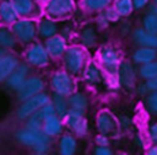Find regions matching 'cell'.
<instances>
[{
  "mask_svg": "<svg viewBox=\"0 0 157 155\" xmlns=\"http://www.w3.org/2000/svg\"><path fill=\"white\" fill-rule=\"evenodd\" d=\"M63 60L66 71L71 75H76L81 73L87 64V53L81 46H71L65 49L63 54Z\"/></svg>",
  "mask_w": 157,
  "mask_h": 155,
  "instance_id": "cell-1",
  "label": "cell"
},
{
  "mask_svg": "<svg viewBox=\"0 0 157 155\" xmlns=\"http://www.w3.org/2000/svg\"><path fill=\"white\" fill-rule=\"evenodd\" d=\"M98 62L107 73V75H117V70L121 59L119 52L114 47L105 46L102 47L98 52Z\"/></svg>",
  "mask_w": 157,
  "mask_h": 155,
  "instance_id": "cell-2",
  "label": "cell"
},
{
  "mask_svg": "<svg viewBox=\"0 0 157 155\" xmlns=\"http://www.w3.org/2000/svg\"><path fill=\"white\" fill-rule=\"evenodd\" d=\"M75 0H48L45 12L50 18L60 20L70 16L75 10Z\"/></svg>",
  "mask_w": 157,
  "mask_h": 155,
  "instance_id": "cell-3",
  "label": "cell"
},
{
  "mask_svg": "<svg viewBox=\"0 0 157 155\" xmlns=\"http://www.w3.org/2000/svg\"><path fill=\"white\" fill-rule=\"evenodd\" d=\"M52 89L55 93L63 95V96H69L75 91V81L71 76L70 73L65 70H59L56 71L50 80Z\"/></svg>",
  "mask_w": 157,
  "mask_h": 155,
  "instance_id": "cell-4",
  "label": "cell"
},
{
  "mask_svg": "<svg viewBox=\"0 0 157 155\" xmlns=\"http://www.w3.org/2000/svg\"><path fill=\"white\" fill-rule=\"evenodd\" d=\"M65 124L70 130H72L78 137H85L88 132V123L86 117L83 116V112L76 111L72 108H69L66 114L64 116Z\"/></svg>",
  "mask_w": 157,
  "mask_h": 155,
  "instance_id": "cell-5",
  "label": "cell"
},
{
  "mask_svg": "<svg viewBox=\"0 0 157 155\" xmlns=\"http://www.w3.org/2000/svg\"><path fill=\"white\" fill-rule=\"evenodd\" d=\"M96 127L101 134L105 135H115L120 129L118 118L108 109H103L97 114Z\"/></svg>",
  "mask_w": 157,
  "mask_h": 155,
  "instance_id": "cell-6",
  "label": "cell"
},
{
  "mask_svg": "<svg viewBox=\"0 0 157 155\" xmlns=\"http://www.w3.org/2000/svg\"><path fill=\"white\" fill-rule=\"evenodd\" d=\"M48 102H50V98L44 92H39V93H37L34 96H31V97L23 100V103L20 106V108L17 111V116L21 119H26L32 113L38 111L40 107H43Z\"/></svg>",
  "mask_w": 157,
  "mask_h": 155,
  "instance_id": "cell-7",
  "label": "cell"
},
{
  "mask_svg": "<svg viewBox=\"0 0 157 155\" xmlns=\"http://www.w3.org/2000/svg\"><path fill=\"white\" fill-rule=\"evenodd\" d=\"M117 76L119 85L123 86L124 89L131 90L135 89L136 85V71L134 68V64L129 60H123L120 62L118 70H117Z\"/></svg>",
  "mask_w": 157,
  "mask_h": 155,
  "instance_id": "cell-8",
  "label": "cell"
},
{
  "mask_svg": "<svg viewBox=\"0 0 157 155\" xmlns=\"http://www.w3.org/2000/svg\"><path fill=\"white\" fill-rule=\"evenodd\" d=\"M12 31L16 37L22 42H31L37 34V26L32 20L22 18L13 22Z\"/></svg>",
  "mask_w": 157,
  "mask_h": 155,
  "instance_id": "cell-9",
  "label": "cell"
},
{
  "mask_svg": "<svg viewBox=\"0 0 157 155\" xmlns=\"http://www.w3.org/2000/svg\"><path fill=\"white\" fill-rule=\"evenodd\" d=\"M17 139L23 145H27L31 148H33L34 145H37L39 143L50 141V138L48 135H45L42 129H31V128L20 130L17 133Z\"/></svg>",
  "mask_w": 157,
  "mask_h": 155,
  "instance_id": "cell-10",
  "label": "cell"
},
{
  "mask_svg": "<svg viewBox=\"0 0 157 155\" xmlns=\"http://www.w3.org/2000/svg\"><path fill=\"white\" fill-rule=\"evenodd\" d=\"M44 89V82L40 78L33 76L29 79H26L22 85L17 89V96L20 100H26L31 96H34L39 92H42Z\"/></svg>",
  "mask_w": 157,
  "mask_h": 155,
  "instance_id": "cell-11",
  "label": "cell"
},
{
  "mask_svg": "<svg viewBox=\"0 0 157 155\" xmlns=\"http://www.w3.org/2000/svg\"><path fill=\"white\" fill-rule=\"evenodd\" d=\"M44 48L49 55V58H60L63 57L65 49L67 48L66 39L61 34H53L45 39Z\"/></svg>",
  "mask_w": 157,
  "mask_h": 155,
  "instance_id": "cell-12",
  "label": "cell"
},
{
  "mask_svg": "<svg viewBox=\"0 0 157 155\" xmlns=\"http://www.w3.org/2000/svg\"><path fill=\"white\" fill-rule=\"evenodd\" d=\"M52 114H55V111H54V107H53L52 102H48L43 107H40L38 111H36L34 113H32L28 117L27 128H31V129H42V125H43L44 119L47 117L52 116Z\"/></svg>",
  "mask_w": 157,
  "mask_h": 155,
  "instance_id": "cell-13",
  "label": "cell"
},
{
  "mask_svg": "<svg viewBox=\"0 0 157 155\" xmlns=\"http://www.w3.org/2000/svg\"><path fill=\"white\" fill-rule=\"evenodd\" d=\"M27 60L34 66H45L49 63V55L43 44L36 43L27 50Z\"/></svg>",
  "mask_w": 157,
  "mask_h": 155,
  "instance_id": "cell-14",
  "label": "cell"
},
{
  "mask_svg": "<svg viewBox=\"0 0 157 155\" xmlns=\"http://www.w3.org/2000/svg\"><path fill=\"white\" fill-rule=\"evenodd\" d=\"M132 39H134L135 44H137L139 47L157 48V34L156 33L146 32L142 27L134 30V32H132Z\"/></svg>",
  "mask_w": 157,
  "mask_h": 155,
  "instance_id": "cell-15",
  "label": "cell"
},
{
  "mask_svg": "<svg viewBox=\"0 0 157 155\" xmlns=\"http://www.w3.org/2000/svg\"><path fill=\"white\" fill-rule=\"evenodd\" d=\"M42 130L49 138L59 135L63 132V122H61V118L59 116H56V114H52V116L47 117L44 119V122H43Z\"/></svg>",
  "mask_w": 157,
  "mask_h": 155,
  "instance_id": "cell-16",
  "label": "cell"
},
{
  "mask_svg": "<svg viewBox=\"0 0 157 155\" xmlns=\"http://www.w3.org/2000/svg\"><path fill=\"white\" fill-rule=\"evenodd\" d=\"M27 74H28V66L26 64H17V66L7 76V85L11 89L17 90L22 85V82L26 80Z\"/></svg>",
  "mask_w": 157,
  "mask_h": 155,
  "instance_id": "cell-17",
  "label": "cell"
},
{
  "mask_svg": "<svg viewBox=\"0 0 157 155\" xmlns=\"http://www.w3.org/2000/svg\"><path fill=\"white\" fill-rule=\"evenodd\" d=\"M157 59V48L151 47H139L132 53V62L134 64H145Z\"/></svg>",
  "mask_w": 157,
  "mask_h": 155,
  "instance_id": "cell-18",
  "label": "cell"
},
{
  "mask_svg": "<svg viewBox=\"0 0 157 155\" xmlns=\"http://www.w3.org/2000/svg\"><path fill=\"white\" fill-rule=\"evenodd\" d=\"M83 80L90 85H97L102 81V70L96 63H88L83 68Z\"/></svg>",
  "mask_w": 157,
  "mask_h": 155,
  "instance_id": "cell-19",
  "label": "cell"
},
{
  "mask_svg": "<svg viewBox=\"0 0 157 155\" xmlns=\"http://www.w3.org/2000/svg\"><path fill=\"white\" fill-rule=\"evenodd\" d=\"M67 103H69V108L85 112L88 107V98L83 92L74 91L71 95L67 96Z\"/></svg>",
  "mask_w": 157,
  "mask_h": 155,
  "instance_id": "cell-20",
  "label": "cell"
},
{
  "mask_svg": "<svg viewBox=\"0 0 157 155\" xmlns=\"http://www.w3.org/2000/svg\"><path fill=\"white\" fill-rule=\"evenodd\" d=\"M17 64H18L17 58L10 54H5L0 59V81L5 80L12 73V70L17 66Z\"/></svg>",
  "mask_w": 157,
  "mask_h": 155,
  "instance_id": "cell-21",
  "label": "cell"
},
{
  "mask_svg": "<svg viewBox=\"0 0 157 155\" xmlns=\"http://www.w3.org/2000/svg\"><path fill=\"white\" fill-rule=\"evenodd\" d=\"M97 32L93 27L87 26L80 33V43L83 48H94L97 46Z\"/></svg>",
  "mask_w": 157,
  "mask_h": 155,
  "instance_id": "cell-22",
  "label": "cell"
},
{
  "mask_svg": "<svg viewBox=\"0 0 157 155\" xmlns=\"http://www.w3.org/2000/svg\"><path fill=\"white\" fill-rule=\"evenodd\" d=\"M18 15L11 1H2L0 4V20L4 23H13Z\"/></svg>",
  "mask_w": 157,
  "mask_h": 155,
  "instance_id": "cell-23",
  "label": "cell"
},
{
  "mask_svg": "<svg viewBox=\"0 0 157 155\" xmlns=\"http://www.w3.org/2000/svg\"><path fill=\"white\" fill-rule=\"evenodd\" d=\"M11 2L18 16H31L36 11L34 0H12Z\"/></svg>",
  "mask_w": 157,
  "mask_h": 155,
  "instance_id": "cell-24",
  "label": "cell"
},
{
  "mask_svg": "<svg viewBox=\"0 0 157 155\" xmlns=\"http://www.w3.org/2000/svg\"><path fill=\"white\" fill-rule=\"evenodd\" d=\"M113 0H81V6L87 12H101L108 6H110Z\"/></svg>",
  "mask_w": 157,
  "mask_h": 155,
  "instance_id": "cell-25",
  "label": "cell"
},
{
  "mask_svg": "<svg viewBox=\"0 0 157 155\" xmlns=\"http://www.w3.org/2000/svg\"><path fill=\"white\" fill-rule=\"evenodd\" d=\"M76 148H77V143L72 135L65 134L61 137L59 141V151L61 155H74Z\"/></svg>",
  "mask_w": 157,
  "mask_h": 155,
  "instance_id": "cell-26",
  "label": "cell"
},
{
  "mask_svg": "<svg viewBox=\"0 0 157 155\" xmlns=\"http://www.w3.org/2000/svg\"><path fill=\"white\" fill-rule=\"evenodd\" d=\"M52 105L54 107L55 114L59 116L60 118H64V116L66 114L67 109H69V103H67V97L59 95V93H54L53 100H52Z\"/></svg>",
  "mask_w": 157,
  "mask_h": 155,
  "instance_id": "cell-27",
  "label": "cell"
},
{
  "mask_svg": "<svg viewBox=\"0 0 157 155\" xmlns=\"http://www.w3.org/2000/svg\"><path fill=\"white\" fill-rule=\"evenodd\" d=\"M56 31H58V26L52 18H43L38 25V32L43 38H48L55 34Z\"/></svg>",
  "mask_w": 157,
  "mask_h": 155,
  "instance_id": "cell-28",
  "label": "cell"
},
{
  "mask_svg": "<svg viewBox=\"0 0 157 155\" xmlns=\"http://www.w3.org/2000/svg\"><path fill=\"white\" fill-rule=\"evenodd\" d=\"M112 2H113V7L115 9V11L119 14L120 17H128L135 10L132 0H114Z\"/></svg>",
  "mask_w": 157,
  "mask_h": 155,
  "instance_id": "cell-29",
  "label": "cell"
},
{
  "mask_svg": "<svg viewBox=\"0 0 157 155\" xmlns=\"http://www.w3.org/2000/svg\"><path fill=\"white\" fill-rule=\"evenodd\" d=\"M139 75L144 80H148V79L157 76V60L155 59L152 62L141 64L139 68Z\"/></svg>",
  "mask_w": 157,
  "mask_h": 155,
  "instance_id": "cell-30",
  "label": "cell"
},
{
  "mask_svg": "<svg viewBox=\"0 0 157 155\" xmlns=\"http://www.w3.org/2000/svg\"><path fill=\"white\" fill-rule=\"evenodd\" d=\"M142 28L146 32L157 34V14L148 11V14H146L142 18Z\"/></svg>",
  "mask_w": 157,
  "mask_h": 155,
  "instance_id": "cell-31",
  "label": "cell"
},
{
  "mask_svg": "<svg viewBox=\"0 0 157 155\" xmlns=\"http://www.w3.org/2000/svg\"><path fill=\"white\" fill-rule=\"evenodd\" d=\"M0 46L5 48H10L15 46V37L7 30H0Z\"/></svg>",
  "mask_w": 157,
  "mask_h": 155,
  "instance_id": "cell-32",
  "label": "cell"
},
{
  "mask_svg": "<svg viewBox=\"0 0 157 155\" xmlns=\"http://www.w3.org/2000/svg\"><path fill=\"white\" fill-rule=\"evenodd\" d=\"M146 107L151 113L157 114V91H150L146 95Z\"/></svg>",
  "mask_w": 157,
  "mask_h": 155,
  "instance_id": "cell-33",
  "label": "cell"
},
{
  "mask_svg": "<svg viewBox=\"0 0 157 155\" xmlns=\"http://www.w3.org/2000/svg\"><path fill=\"white\" fill-rule=\"evenodd\" d=\"M103 14H104V16L107 17V20L109 21V23H110V22H117V21H119V18H120L119 14L115 11V9H114L113 6H108L107 9H104V10H103Z\"/></svg>",
  "mask_w": 157,
  "mask_h": 155,
  "instance_id": "cell-34",
  "label": "cell"
},
{
  "mask_svg": "<svg viewBox=\"0 0 157 155\" xmlns=\"http://www.w3.org/2000/svg\"><path fill=\"white\" fill-rule=\"evenodd\" d=\"M96 25H97V27L101 28V30H104V28H107V27L109 26V21H108L107 17L104 16L103 11L98 12V15H97V17H96Z\"/></svg>",
  "mask_w": 157,
  "mask_h": 155,
  "instance_id": "cell-35",
  "label": "cell"
},
{
  "mask_svg": "<svg viewBox=\"0 0 157 155\" xmlns=\"http://www.w3.org/2000/svg\"><path fill=\"white\" fill-rule=\"evenodd\" d=\"M94 143H96V145H99V146H108L109 145V138H108V135L99 133L94 138Z\"/></svg>",
  "mask_w": 157,
  "mask_h": 155,
  "instance_id": "cell-36",
  "label": "cell"
},
{
  "mask_svg": "<svg viewBox=\"0 0 157 155\" xmlns=\"http://www.w3.org/2000/svg\"><path fill=\"white\" fill-rule=\"evenodd\" d=\"M93 154L94 155H112L113 151L109 146H99V145H96L94 150H93Z\"/></svg>",
  "mask_w": 157,
  "mask_h": 155,
  "instance_id": "cell-37",
  "label": "cell"
},
{
  "mask_svg": "<svg viewBox=\"0 0 157 155\" xmlns=\"http://www.w3.org/2000/svg\"><path fill=\"white\" fill-rule=\"evenodd\" d=\"M135 89H136V91H137V93H139L140 96H146V95L150 92V90H148L146 82L136 84V85H135Z\"/></svg>",
  "mask_w": 157,
  "mask_h": 155,
  "instance_id": "cell-38",
  "label": "cell"
},
{
  "mask_svg": "<svg viewBox=\"0 0 157 155\" xmlns=\"http://www.w3.org/2000/svg\"><path fill=\"white\" fill-rule=\"evenodd\" d=\"M118 121H119V127H120V129H129V128L131 127V119H130L129 117H126V116L120 117Z\"/></svg>",
  "mask_w": 157,
  "mask_h": 155,
  "instance_id": "cell-39",
  "label": "cell"
},
{
  "mask_svg": "<svg viewBox=\"0 0 157 155\" xmlns=\"http://www.w3.org/2000/svg\"><path fill=\"white\" fill-rule=\"evenodd\" d=\"M148 135H150V139L152 143L157 144V122L153 123L150 128H148Z\"/></svg>",
  "mask_w": 157,
  "mask_h": 155,
  "instance_id": "cell-40",
  "label": "cell"
},
{
  "mask_svg": "<svg viewBox=\"0 0 157 155\" xmlns=\"http://www.w3.org/2000/svg\"><path fill=\"white\" fill-rule=\"evenodd\" d=\"M151 0H132V4H134V9L135 10H141L144 7H146L148 4H150Z\"/></svg>",
  "mask_w": 157,
  "mask_h": 155,
  "instance_id": "cell-41",
  "label": "cell"
},
{
  "mask_svg": "<svg viewBox=\"0 0 157 155\" xmlns=\"http://www.w3.org/2000/svg\"><path fill=\"white\" fill-rule=\"evenodd\" d=\"M145 82H146V85H147L150 91H157V76H155L152 79H148Z\"/></svg>",
  "mask_w": 157,
  "mask_h": 155,
  "instance_id": "cell-42",
  "label": "cell"
},
{
  "mask_svg": "<svg viewBox=\"0 0 157 155\" xmlns=\"http://www.w3.org/2000/svg\"><path fill=\"white\" fill-rule=\"evenodd\" d=\"M147 155H157V144H153L147 149Z\"/></svg>",
  "mask_w": 157,
  "mask_h": 155,
  "instance_id": "cell-43",
  "label": "cell"
},
{
  "mask_svg": "<svg viewBox=\"0 0 157 155\" xmlns=\"http://www.w3.org/2000/svg\"><path fill=\"white\" fill-rule=\"evenodd\" d=\"M5 54H6V53H5V50H4V49H0V59H1Z\"/></svg>",
  "mask_w": 157,
  "mask_h": 155,
  "instance_id": "cell-44",
  "label": "cell"
},
{
  "mask_svg": "<svg viewBox=\"0 0 157 155\" xmlns=\"http://www.w3.org/2000/svg\"><path fill=\"white\" fill-rule=\"evenodd\" d=\"M153 4H156V5H157V0H153Z\"/></svg>",
  "mask_w": 157,
  "mask_h": 155,
  "instance_id": "cell-45",
  "label": "cell"
},
{
  "mask_svg": "<svg viewBox=\"0 0 157 155\" xmlns=\"http://www.w3.org/2000/svg\"><path fill=\"white\" fill-rule=\"evenodd\" d=\"M40 1H43V2H47V1H48V0H40Z\"/></svg>",
  "mask_w": 157,
  "mask_h": 155,
  "instance_id": "cell-46",
  "label": "cell"
}]
</instances>
